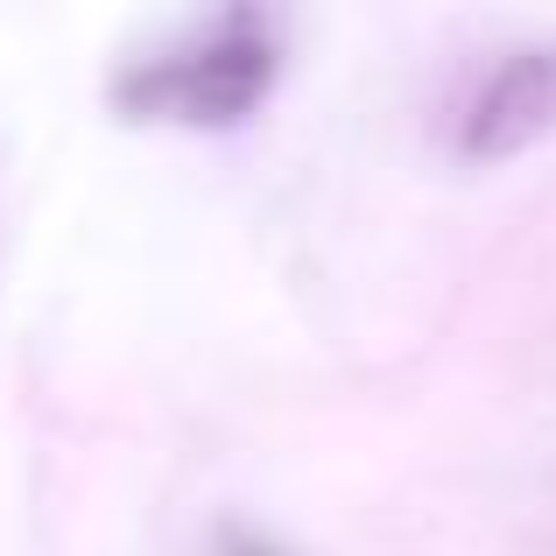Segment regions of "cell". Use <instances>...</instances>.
<instances>
[{
	"label": "cell",
	"instance_id": "obj_1",
	"mask_svg": "<svg viewBox=\"0 0 556 556\" xmlns=\"http://www.w3.org/2000/svg\"><path fill=\"white\" fill-rule=\"evenodd\" d=\"M289 71V36L268 8H212L177 36L113 64L106 106L127 127H177V135H232L275 99Z\"/></svg>",
	"mask_w": 556,
	"mask_h": 556
},
{
	"label": "cell",
	"instance_id": "obj_2",
	"mask_svg": "<svg viewBox=\"0 0 556 556\" xmlns=\"http://www.w3.org/2000/svg\"><path fill=\"white\" fill-rule=\"evenodd\" d=\"M549 135H556V28L529 42H507L479 71L472 92L458 99L451 149H458V163L493 169V163H515V155L543 149Z\"/></svg>",
	"mask_w": 556,
	"mask_h": 556
},
{
	"label": "cell",
	"instance_id": "obj_3",
	"mask_svg": "<svg viewBox=\"0 0 556 556\" xmlns=\"http://www.w3.org/2000/svg\"><path fill=\"white\" fill-rule=\"evenodd\" d=\"M212 556H296V549H289L275 529H261V521H218Z\"/></svg>",
	"mask_w": 556,
	"mask_h": 556
}]
</instances>
